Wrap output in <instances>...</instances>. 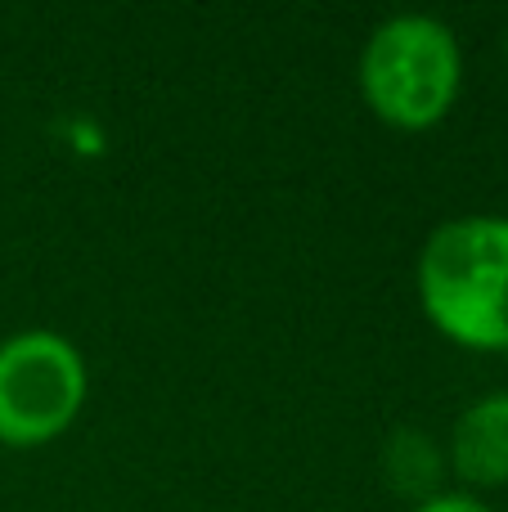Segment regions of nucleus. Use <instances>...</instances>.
<instances>
[{"label": "nucleus", "mask_w": 508, "mask_h": 512, "mask_svg": "<svg viewBox=\"0 0 508 512\" xmlns=\"http://www.w3.org/2000/svg\"><path fill=\"white\" fill-rule=\"evenodd\" d=\"M419 310L464 351H508V216H450L414 261Z\"/></svg>", "instance_id": "1"}, {"label": "nucleus", "mask_w": 508, "mask_h": 512, "mask_svg": "<svg viewBox=\"0 0 508 512\" xmlns=\"http://www.w3.org/2000/svg\"><path fill=\"white\" fill-rule=\"evenodd\" d=\"M360 95L383 126L405 135L446 122L464 90V50L446 18L392 14L360 45Z\"/></svg>", "instance_id": "2"}, {"label": "nucleus", "mask_w": 508, "mask_h": 512, "mask_svg": "<svg viewBox=\"0 0 508 512\" xmlns=\"http://www.w3.org/2000/svg\"><path fill=\"white\" fill-rule=\"evenodd\" d=\"M90 369L77 342L54 328H23L0 342V445L41 450L81 418Z\"/></svg>", "instance_id": "3"}, {"label": "nucleus", "mask_w": 508, "mask_h": 512, "mask_svg": "<svg viewBox=\"0 0 508 512\" xmlns=\"http://www.w3.org/2000/svg\"><path fill=\"white\" fill-rule=\"evenodd\" d=\"M446 468L473 495L508 486V391H486L459 409L446 441Z\"/></svg>", "instance_id": "4"}, {"label": "nucleus", "mask_w": 508, "mask_h": 512, "mask_svg": "<svg viewBox=\"0 0 508 512\" xmlns=\"http://www.w3.org/2000/svg\"><path fill=\"white\" fill-rule=\"evenodd\" d=\"M441 472H446V450L419 427H396L387 436L383 450V477L396 495H405L410 504H423L428 495L441 490Z\"/></svg>", "instance_id": "5"}, {"label": "nucleus", "mask_w": 508, "mask_h": 512, "mask_svg": "<svg viewBox=\"0 0 508 512\" xmlns=\"http://www.w3.org/2000/svg\"><path fill=\"white\" fill-rule=\"evenodd\" d=\"M410 512H491V504H482L473 490H437L423 504H410Z\"/></svg>", "instance_id": "6"}]
</instances>
